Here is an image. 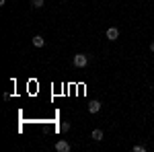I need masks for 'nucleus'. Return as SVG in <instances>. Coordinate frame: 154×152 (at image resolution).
Segmentation results:
<instances>
[{
  "label": "nucleus",
  "instance_id": "obj_7",
  "mask_svg": "<svg viewBox=\"0 0 154 152\" xmlns=\"http://www.w3.org/2000/svg\"><path fill=\"white\" fill-rule=\"evenodd\" d=\"M60 132H62V134L70 132V123H68V121H62V123H60Z\"/></svg>",
  "mask_w": 154,
  "mask_h": 152
},
{
  "label": "nucleus",
  "instance_id": "obj_8",
  "mask_svg": "<svg viewBox=\"0 0 154 152\" xmlns=\"http://www.w3.org/2000/svg\"><path fill=\"white\" fill-rule=\"evenodd\" d=\"M43 2H45V0H31V6H33V8H41Z\"/></svg>",
  "mask_w": 154,
  "mask_h": 152
},
{
  "label": "nucleus",
  "instance_id": "obj_6",
  "mask_svg": "<svg viewBox=\"0 0 154 152\" xmlns=\"http://www.w3.org/2000/svg\"><path fill=\"white\" fill-rule=\"evenodd\" d=\"M33 45H35V47H43V45H45V39H43L41 35H35V37H33Z\"/></svg>",
  "mask_w": 154,
  "mask_h": 152
},
{
  "label": "nucleus",
  "instance_id": "obj_10",
  "mask_svg": "<svg viewBox=\"0 0 154 152\" xmlns=\"http://www.w3.org/2000/svg\"><path fill=\"white\" fill-rule=\"evenodd\" d=\"M150 51H152V54H154V41H152V43H150Z\"/></svg>",
  "mask_w": 154,
  "mask_h": 152
},
{
  "label": "nucleus",
  "instance_id": "obj_3",
  "mask_svg": "<svg viewBox=\"0 0 154 152\" xmlns=\"http://www.w3.org/2000/svg\"><path fill=\"white\" fill-rule=\"evenodd\" d=\"M56 150H58V152H70L72 146L66 140H58V142H56Z\"/></svg>",
  "mask_w": 154,
  "mask_h": 152
},
{
  "label": "nucleus",
  "instance_id": "obj_1",
  "mask_svg": "<svg viewBox=\"0 0 154 152\" xmlns=\"http://www.w3.org/2000/svg\"><path fill=\"white\" fill-rule=\"evenodd\" d=\"M72 62H74L76 68H86V64H88V56H86V54H76Z\"/></svg>",
  "mask_w": 154,
  "mask_h": 152
},
{
  "label": "nucleus",
  "instance_id": "obj_4",
  "mask_svg": "<svg viewBox=\"0 0 154 152\" xmlns=\"http://www.w3.org/2000/svg\"><path fill=\"white\" fill-rule=\"evenodd\" d=\"M99 111H101V101H91V103H88V113H93V115H95V113H99Z\"/></svg>",
  "mask_w": 154,
  "mask_h": 152
},
{
  "label": "nucleus",
  "instance_id": "obj_5",
  "mask_svg": "<svg viewBox=\"0 0 154 152\" xmlns=\"http://www.w3.org/2000/svg\"><path fill=\"white\" fill-rule=\"evenodd\" d=\"M103 136H105V134H103V129H99V128L93 129V134H91V138H93L95 142H101V140H103Z\"/></svg>",
  "mask_w": 154,
  "mask_h": 152
},
{
  "label": "nucleus",
  "instance_id": "obj_2",
  "mask_svg": "<svg viewBox=\"0 0 154 152\" xmlns=\"http://www.w3.org/2000/svg\"><path fill=\"white\" fill-rule=\"evenodd\" d=\"M105 35H107L109 41H117V39H119V29H117V27H109Z\"/></svg>",
  "mask_w": 154,
  "mask_h": 152
},
{
  "label": "nucleus",
  "instance_id": "obj_9",
  "mask_svg": "<svg viewBox=\"0 0 154 152\" xmlns=\"http://www.w3.org/2000/svg\"><path fill=\"white\" fill-rule=\"evenodd\" d=\"M134 152H146V146H140L138 144V146H134Z\"/></svg>",
  "mask_w": 154,
  "mask_h": 152
}]
</instances>
